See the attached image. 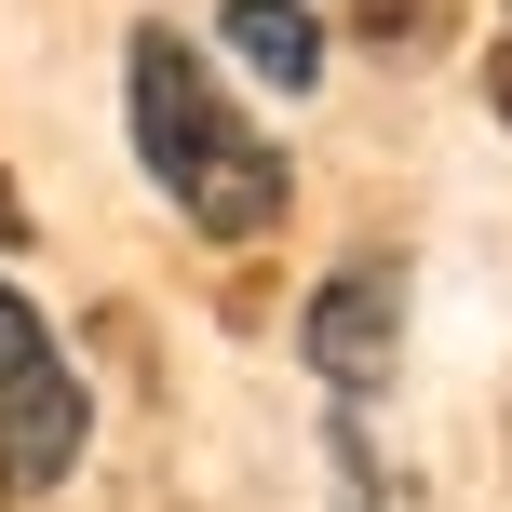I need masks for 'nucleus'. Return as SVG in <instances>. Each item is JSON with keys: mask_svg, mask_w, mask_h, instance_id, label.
Returning <instances> with one entry per match:
<instances>
[{"mask_svg": "<svg viewBox=\"0 0 512 512\" xmlns=\"http://www.w3.org/2000/svg\"><path fill=\"white\" fill-rule=\"evenodd\" d=\"M122 122H135V162L162 176V203L189 216L203 243H270L283 230V149L230 108V81L203 68L189 27H135L122 41Z\"/></svg>", "mask_w": 512, "mask_h": 512, "instance_id": "f257e3e1", "label": "nucleus"}, {"mask_svg": "<svg viewBox=\"0 0 512 512\" xmlns=\"http://www.w3.org/2000/svg\"><path fill=\"white\" fill-rule=\"evenodd\" d=\"M68 459H81V378H68V351H54V324L0 283V472L54 486Z\"/></svg>", "mask_w": 512, "mask_h": 512, "instance_id": "f03ea898", "label": "nucleus"}, {"mask_svg": "<svg viewBox=\"0 0 512 512\" xmlns=\"http://www.w3.org/2000/svg\"><path fill=\"white\" fill-rule=\"evenodd\" d=\"M310 364H324L337 391H378L391 378V337H405V270H391V256H364V270H337L324 297H310Z\"/></svg>", "mask_w": 512, "mask_h": 512, "instance_id": "7ed1b4c3", "label": "nucleus"}, {"mask_svg": "<svg viewBox=\"0 0 512 512\" xmlns=\"http://www.w3.org/2000/svg\"><path fill=\"white\" fill-rule=\"evenodd\" d=\"M216 27H230V54L270 95H310V81H324V14H310V0H230Z\"/></svg>", "mask_w": 512, "mask_h": 512, "instance_id": "20e7f679", "label": "nucleus"}, {"mask_svg": "<svg viewBox=\"0 0 512 512\" xmlns=\"http://www.w3.org/2000/svg\"><path fill=\"white\" fill-rule=\"evenodd\" d=\"M0 243H14V176H0Z\"/></svg>", "mask_w": 512, "mask_h": 512, "instance_id": "39448f33", "label": "nucleus"}, {"mask_svg": "<svg viewBox=\"0 0 512 512\" xmlns=\"http://www.w3.org/2000/svg\"><path fill=\"white\" fill-rule=\"evenodd\" d=\"M499 108H512V54H499Z\"/></svg>", "mask_w": 512, "mask_h": 512, "instance_id": "423d86ee", "label": "nucleus"}, {"mask_svg": "<svg viewBox=\"0 0 512 512\" xmlns=\"http://www.w3.org/2000/svg\"><path fill=\"white\" fill-rule=\"evenodd\" d=\"M0 499H14V472H0Z\"/></svg>", "mask_w": 512, "mask_h": 512, "instance_id": "0eeeda50", "label": "nucleus"}]
</instances>
